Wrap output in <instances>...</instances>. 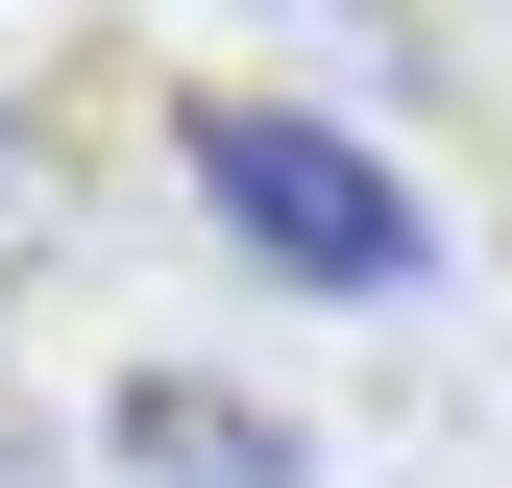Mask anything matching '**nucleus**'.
Here are the masks:
<instances>
[{
    "label": "nucleus",
    "instance_id": "obj_2",
    "mask_svg": "<svg viewBox=\"0 0 512 488\" xmlns=\"http://www.w3.org/2000/svg\"><path fill=\"white\" fill-rule=\"evenodd\" d=\"M98 440H122V488H317V440H293L269 391H220V366H147Z\"/></svg>",
    "mask_w": 512,
    "mask_h": 488
},
{
    "label": "nucleus",
    "instance_id": "obj_1",
    "mask_svg": "<svg viewBox=\"0 0 512 488\" xmlns=\"http://www.w3.org/2000/svg\"><path fill=\"white\" fill-rule=\"evenodd\" d=\"M171 171H196L220 244H244V269H293V293H415V269H439L415 171L342 147V122H293V98H196V122H171Z\"/></svg>",
    "mask_w": 512,
    "mask_h": 488
},
{
    "label": "nucleus",
    "instance_id": "obj_3",
    "mask_svg": "<svg viewBox=\"0 0 512 488\" xmlns=\"http://www.w3.org/2000/svg\"><path fill=\"white\" fill-rule=\"evenodd\" d=\"M0 196H25V147H0Z\"/></svg>",
    "mask_w": 512,
    "mask_h": 488
}]
</instances>
